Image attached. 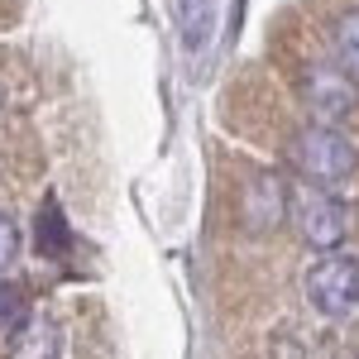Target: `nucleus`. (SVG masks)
<instances>
[{"instance_id":"10","label":"nucleus","mask_w":359,"mask_h":359,"mask_svg":"<svg viewBox=\"0 0 359 359\" xmlns=\"http://www.w3.org/2000/svg\"><path fill=\"white\" fill-rule=\"evenodd\" d=\"M39 249L48 259H62V249H67V225L57 216V201H48V211L39 216Z\"/></svg>"},{"instance_id":"7","label":"nucleus","mask_w":359,"mask_h":359,"mask_svg":"<svg viewBox=\"0 0 359 359\" xmlns=\"http://www.w3.org/2000/svg\"><path fill=\"white\" fill-rule=\"evenodd\" d=\"M326 39H331L335 62H340L345 72H355V77H359V5L335 10L331 25H326Z\"/></svg>"},{"instance_id":"5","label":"nucleus","mask_w":359,"mask_h":359,"mask_svg":"<svg viewBox=\"0 0 359 359\" xmlns=\"http://www.w3.org/2000/svg\"><path fill=\"white\" fill-rule=\"evenodd\" d=\"M283 216H287V187L273 172H254L245 182V221L254 230H273Z\"/></svg>"},{"instance_id":"3","label":"nucleus","mask_w":359,"mask_h":359,"mask_svg":"<svg viewBox=\"0 0 359 359\" xmlns=\"http://www.w3.org/2000/svg\"><path fill=\"white\" fill-rule=\"evenodd\" d=\"M297 91L321 125H335V120L359 111V77L345 72L335 57H306L297 67Z\"/></svg>"},{"instance_id":"9","label":"nucleus","mask_w":359,"mask_h":359,"mask_svg":"<svg viewBox=\"0 0 359 359\" xmlns=\"http://www.w3.org/2000/svg\"><path fill=\"white\" fill-rule=\"evenodd\" d=\"M29 316H34L29 287H25V283H0V340H10Z\"/></svg>"},{"instance_id":"11","label":"nucleus","mask_w":359,"mask_h":359,"mask_svg":"<svg viewBox=\"0 0 359 359\" xmlns=\"http://www.w3.org/2000/svg\"><path fill=\"white\" fill-rule=\"evenodd\" d=\"M15 254H20V225L0 211V269H10V264H15Z\"/></svg>"},{"instance_id":"6","label":"nucleus","mask_w":359,"mask_h":359,"mask_svg":"<svg viewBox=\"0 0 359 359\" xmlns=\"http://www.w3.org/2000/svg\"><path fill=\"white\" fill-rule=\"evenodd\" d=\"M62 350H67V335L53 316H29L10 335V359H62Z\"/></svg>"},{"instance_id":"1","label":"nucleus","mask_w":359,"mask_h":359,"mask_svg":"<svg viewBox=\"0 0 359 359\" xmlns=\"http://www.w3.org/2000/svg\"><path fill=\"white\" fill-rule=\"evenodd\" d=\"M287 158L302 172V182H316V187H345L355 177V144L340 135L335 125H302L297 135L287 139Z\"/></svg>"},{"instance_id":"2","label":"nucleus","mask_w":359,"mask_h":359,"mask_svg":"<svg viewBox=\"0 0 359 359\" xmlns=\"http://www.w3.org/2000/svg\"><path fill=\"white\" fill-rule=\"evenodd\" d=\"M287 216L297 225V235H302L311 249H321V254L340 249L345 235H350V211H345V201H340L331 187H316V182L287 187Z\"/></svg>"},{"instance_id":"4","label":"nucleus","mask_w":359,"mask_h":359,"mask_svg":"<svg viewBox=\"0 0 359 359\" xmlns=\"http://www.w3.org/2000/svg\"><path fill=\"white\" fill-rule=\"evenodd\" d=\"M306 302L326 321H350L359 311V259L326 254L306 269Z\"/></svg>"},{"instance_id":"8","label":"nucleus","mask_w":359,"mask_h":359,"mask_svg":"<svg viewBox=\"0 0 359 359\" xmlns=\"http://www.w3.org/2000/svg\"><path fill=\"white\" fill-rule=\"evenodd\" d=\"M172 10H177V29H182V48L187 53L201 48L216 25V0H172Z\"/></svg>"}]
</instances>
